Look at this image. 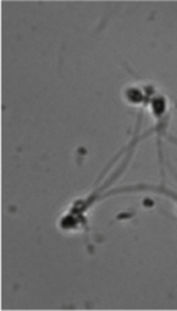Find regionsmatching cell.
I'll use <instances>...</instances> for the list:
<instances>
[{"label":"cell","mask_w":177,"mask_h":311,"mask_svg":"<svg viewBox=\"0 0 177 311\" xmlns=\"http://www.w3.org/2000/svg\"><path fill=\"white\" fill-rule=\"evenodd\" d=\"M128 96H130V98L131 100H134V101H139L140 100V93H139L138 90H131L130 93H128Z\"/></svg>","instance_id":"6da1fadb"},{"label":"cell","mask_w":177,"mask_h":311,"mask_svg":"<svg viewBox=\"0 0 177 311\" xmlns=\"http://www.w3.org/2000/svg\"><path fill=\"white\" fill-rule=\"evenodd\" d=\"M154 108L157 109L158 113H161L162 109H164V103H162L161 100H158V101H155V103H154Z\"/></svg>","instance_id":"7a4b0ae2"}]
</instances>
